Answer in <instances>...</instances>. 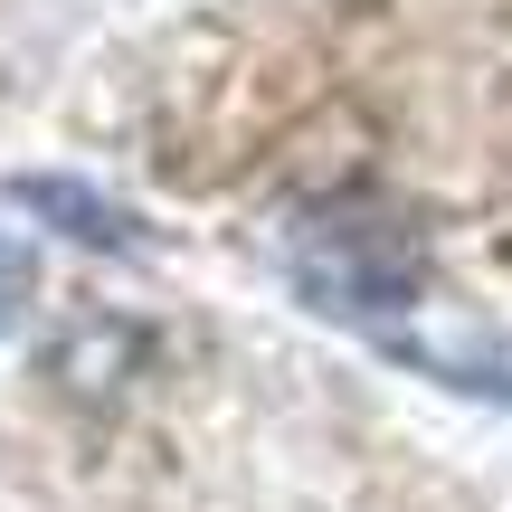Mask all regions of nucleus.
<instances>
[{"label":"nucleus","mask_w":512,"mask_h":512,"mask_svg":"<svg viewBox=\"0 0 512 512\" xmlns=\"http://www.w3.org/2000/svg\"><path fill=\"white\" fill-rule=\"evenodd\" d=\"M29 304V266H19V247L0 238V332H10V313Z\"/></svg>","instance_id":"f03ea898"},{"label":"nucleus","mask_w":512,"mask_h":512,"mask_svg":"<svg viewBox=\"0 0 512 512\" xmlns=\"http://www.w3.org/2000/svg\"><path fill=\"white\" fill-rule=\"evenodd\" d=\"M19 200H29V209H67V219H76L67 238H86V247H133V219L114 200H86L76 181H19Z\"/></svg>","instance_id":"f257e3e1"}]
</instances>
